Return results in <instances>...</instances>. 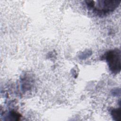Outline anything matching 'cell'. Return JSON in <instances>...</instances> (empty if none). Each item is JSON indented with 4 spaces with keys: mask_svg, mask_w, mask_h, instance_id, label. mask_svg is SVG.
Masks as SVG:
<instances>
[{
    "mask_svg": "<svg viewBox=\"0 0 121 121\" xmlns=\"http://www.w3.org/2000/svg\"><path fill=\"white\" fill-rule=\"evenodd\" d=\"M120 1L117 0H98L94 1H86L88 8L93 9L95 12L100 14H104L113 11L119 5Z\"/></svg>",
    "mask_w": 121,
    "mask_h": 121,
    "instance_id": "cell-1",
    "label": "cell"
},
{
    "mask_svg": "<svg viewBox=\"0 0 121 121\" xmlns=\"http://www.w3.org/2000/svg\"><path fill=\"white\" fill-rule=\"evenodd\" d=\"M110 70L113 73H117L121 70V52L119 49L108 52L105 54Z\"/></svg>",
    "mask_w": 121,
    "mask_h": 121,
    "instance_id": "cell-2",
    "label": "cell"
},
{
    "mask_svg": "<svg viewBox=\"0 0 121 121\" xmlns=\"http://www.w3.org/2000/svg\"><path fill=\"white\" fill-rule=\"evenodd\" d=\"M120 113H121L120 109H114L111 112V114L113 119L116 121H120V115H121Z\"/></svg>",
    "mask_w": 121,
    "mask_h": 121,
    "instance_id": "cell-3",
    "label": "cell"
}]
</instances>
